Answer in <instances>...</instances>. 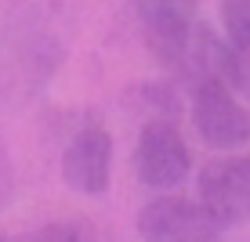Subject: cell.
<instances>
[{
	"mask_svg": "<svg viewBox=\"0 0 250 242\" xmlns=\"http://www.w3.org/2000/svg\"><path fill=\"white\" fill-rule=\"evenodd\" d=\"M192 127L210 149H243L250 141V112L225 80H203L192 87Z\"/></svg>",
	"mask_w": 250,
	"mask_h": 242,
	"instance_id": "obj_1",
	"label": "cell"
},
{
	"mask_svg": "<svg viewBox=\"0 0 250 242\" xmlns=\"http://www.w3.org/2000/svg\"><path fill=\"white\" fill-rule=\"evenodd\" d=\"M192 155L170 119H149L134 145V174L152 192H170L188 177Z\"/></svg>",
	"mask_w": 250,
	"mask_h": 242,
	"instance_id": "obj_2",
	"label": "cell"
},
{
	"mask_svg": "<svg viewBox=\"0 0 250 242\" xmlns=\"http://www.w3.org/2000/svg\"><path fill=\"white\" fill-rule=\"evenodd\" d=\"M200 203L218 228L250 221V155L207 163L200 170Z\"/></svg>",
	"mask_w": 250,
	"mask_h": 242,
	"instance_id": "obj_3",
	"label": "cell"
},
{
	"mask_svg": "<svg viewBox=\"0 0 250 242\" xmlns=\"http://www.w3.org/2000/svg\"><path fill=\"white\" fill-rule=\"evenodd\" d=\"M214 217L203 210L200 199L182 195H156L138 210V235L142 242H196L207 235H218Z\"/></svg>",
	"mask_w": 250,
	"mask_h": 242,
	"instance_id": "obj_4",
	"label": "cell"
},
{
	"mask_svg": "<svg viewBox=\"0 0 250 242\" xmlns=\"http://www.w3.org/2000/svg\"><path fill=\"white\" fill-rule=\"evenodd\" d=\"M62 181L76 195L102 199L113 181V137L105 127H83L62 152Z\"/></svg>",
	"mask_w": 250,
	"mask_h": 242,
	"instance_id": "obj_5",
	"label": "cell"
},
{
	"mask_svg": "<svg viewBox=\"0 0 250 242\" xmlns=\"http://www.w3.org/2000/svg\"><path fill=\"white\" fill-rule=\"evenodd\" d=\"M196 7H200V0H134V15L142 22L149 51H160L163 44L192 29Z\"/></svg>",
	"mask_w": 250,
	"mask_h": 242,
	"instance_id": "obj_6",
	"label": "cell"
},
{
	"mask_svg": "<svg viewBox=\"0 0 250 242\" xmlns=\"http://www.w3.org/2000/svg\"><path fill=\"white\" fill-rule=\"evenodd\" d=\"M218 80H225L243 101H250V47L221 40L218 47Z\"/></svg>",
	"mask_w": 250,
	"mask_h": 242,
	"instance_id": "obj_7",
	"label": "cell"
},
{
	"mask_svg": "<svg viewBox=\"0 0 250 242\" xmlns=\"http://www.w3.org/2000/svg\"><path fill=\"white\" fill-rule=\"evenodd\" d=\"M221 19L229 40L250 47V0H221Z\"/></svg>",
	"mask_w": 250,
	"mask_h": 242,
	"instance_id": "obj_8",
	"label": "cell"
},
{
	"mask_svg": "<svg viewBox=\"0 0 250 242\" xmlns=\"http://www.w3.org/2000/svg\"><path fill=\"white\" fill-rule=\"evenodd\" d=\"M29 242H94V239H91L87 228H80V224L58 221V224H47V228H40Z\"/></svg>",
	"mask_w": 250,
	"mask_h": 242,
	"instance_id": "obj_9",
	"label": "cell"
},
{
	"mask_svg": "<svg viewBox=\"0 0 250 242\" xmlns=\"http://www.w3.org/2000/svg\"><path fill=\"white\" fill-rule=\"evenodd\" d=\"M196 242H218V235H207V239H196Z\"/></svg>",
	"mask_w": 250,
	"mask_h": 242,
	"instance_id": "obj_10",
	"label": "cell"
},
{
	"mask_svg": "<svg viewBox=\"0 0 250 242\" xmlns=\"http://www.w3.org/2000/svg\"><path fill=\"white\" fill-rule=\"evenodd\" d=\"M0 242H7V239H0Z\"/></svg>",
	"mask_w": 250,
	"mask_h": 242,
	"instance_id": "obj_11",
	"label": "cell"
}]
</instances>
